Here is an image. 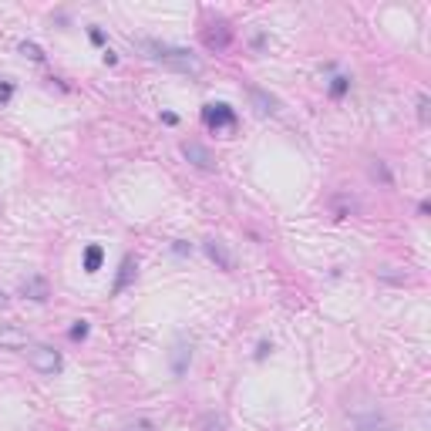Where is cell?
Segmentation results:
<instances>
[{"mask_svg": "<svg viewBox=\"0 0 431 431\" xmlns=\"http://www.w3.org/2000/svg\"><path fill=\"white\" fill-rule=\"evenodd\" d=\"M152 51L155 61H162V64H169V68H179V71H199V61L182 51V48H169V44H145Z\"/></svg>", "mask_w": 431, "mask_h": 431, "instance_id": "6da1fadb", "label": "cell"}, {"mask_svg": "<svg viewBox=\"0 0 431 431\" xmlns=\"http://www.w3.org/2000/svg\"><path fill=\"white\" fill-rule=\"evenodd\" d=\"M203 122H206L212 131H236V112L216 101V105H203Z\"/></svg>", "mask_w": 431, "mask_h": 431, "instance_id": "7a4b0ae2", "label": "cell"}, {"mask_svg": "<svg viewBox=\"0 0 431 431\" xmlns=\"http://www.w3.org/2000/svg\"><path fill=\"white\" fill-rule=\"evenodd\" d=\"M31 367L38 371V374H57L61 371V354H57L54 347H48V344H38V347H31Z\"/></svg>", "mask_w": 431, "mask_h": 431, "instance_id": "3957f363", "label": "cell"}, {"mask_svg": "<svg viewBox=\"0 0 431 431\" xmlns=\"http://www.w3.org/2000/svg\"><path fill=\"white\" fill-rule=\"evenodd\" d=\"M182 155H186L189 162L196 166V169H203V172H212L216 169V159H212V152L206 149V145H199V142H186L182 145Z\"/></svg>", "mask_w": 431, "mask_h": 431, "instance_id": "277c9868", "label": "cell"}, {"mask_svg": "<svg viewBox=\"0 0 431 431\" xmlns=\"http://www.w3.org/2000/svg\"><path fill=\"white\" fill-rule=\"evenodd\" d=\"M203 41H206V48H212V51H226L229 41H233V34H229L226 20H216V24H209V31L203 34Z\"/></svg>", "mask_w": 431, "mask_h": 431, "instance_id": "5b68a950", "label": "cell"}, {"mask_svg": "<svg viewBox=\"0 0 431 431\" xmlns=\"http://www.w3.org/2000/svg\"><path fill=\"white\" fill-rule=\"evenodd\" d=\"M0 347L3 351H20V347H27V334L14 323H7V327H0Z\"/></svg>", "mask_w": 431, "mask_h": 431, "instance_id": "8992f818", "label": "cell"}, {"mask_svg": "<svg viewBox=\"0 0 431 431\" xmlns=\"http://www.w3.org/2000/svg\"><path fill=\"white\" fill-rule=\"evenodd\" d=\"M20 293H24V297H31V300L44 303V300H48V280H44V277H27V280H24V286H20Z\"/></svg>", "mask_w": 431, "mask_h": 431, "instance_id": "52a82bcc", "label": "cell"}, {"mask_svg": "<svg viewBox=\"0 0 431 431\" xmlns=\"http://www.w3.org/2000/svg\"><path fill=\"white\" fill-rule=\"evenodd\" d=\"M135 270H138L135 256H125V260H122V273H118V280H115V293H122V290L129 286L131 277H135Z\"/></svg>", "mask_w": 431, "mask_h": 431, "instance_id": "ba28073f", "label": "cell"}, {"mask_svg": "<svg viewBox=\"0 0 431 431\" xmlns=\"http://www.w3.org/2000/svg\"><path fill=\"white\" fill-rule=\"evenodd\" d=\"M189 357H192V351H189L186 344H175V354H172V374H175V377H182V374H186Z\"/></svg>", "mask_w": 431, "mask_h": 431, "instance_id": "9c48e42d", "label": "cell"}, {"mask_svg": "<svg viewBox=\"0 0 431 431\" xmlns=\"http://www.w3.org/2000/svg\"><path fill=\"white\" fill-rule=\"evenodd\" d=\"M206 253H209V260H216L223 270H233V260H229V253L223 249V243L219 240H209L206 243Z\"/></svg>", "mask_w": 431, "mask_h": 431, "instance_id": "30bf717a", "label": "cell"}, {"mask_svg": "<svg viewBox=\"0 0 431 431\" xmlns=\"http://www.w3.org/2000/svg\"><path fill=\"white\" fill-rule=\"evenodd\" d=\"M101 260H105V249L98 243H92L85 249V270H88V273H98V270H101Z\"/></svg>", "mask_w": 431, "mask_h": 431, "instance_id": "8fae6325", "label": "cell"}, {"mask_svg": "<svg viewBox=\"0 0 431 431\" xmlns=\"http://www.w3.org/2000/svg\"><path fill=\"white\" fill-rule=\"evenodd\" d=\"M253 101H256V105H260V112H277V101H273V98H270V94H263L260 88H253Z\"/></svg>", "mask_w": 431, "mask_h": 431, "instance_id": "7c38bea8", "label": "cell"}, {"mask_svg": "<svg viewBox=\"0 0 431 431\" xmlns=\"http://www.w3.org/2000/svg\"><path fill=\"white\" fill-rule=\"evenodd\" d=\"M20 54H27L31 61H44V51H41L38 44H27V41L20 44Z\"/></svg>", "mask_w": 431, "mask_h": 431, "instance_id": "4fadbf2b", "label": "cell"}, {"mask_svg": "<svg viewBox=\"0 0 431 431\" xmlns=\"http://www.w3.org/2000/svg\"><path fill=\"white\" fill-rule=\"evenodd\" d=\"M347 88H351V78H334V85H330V94H334V98H340V94L347 92Z\"/></svg>", "mask_w": 431, "mask_h": 431, "instance_id": "5bb4252c", "label": "cell"}, {"mask_svg": "<svg viewBox=\"0 0 431 431\" xmlns=\"http://www.w3.org/2000/svg\"><path fill=\"white\" fill-rule=\"evenodd\" d=\"M85 337H88V320H78L71 327V340H85Z\"/></svg>", "mask_w": 431, "mask_h": 431, "instance_id": "9a60e30c", "label": "cell"}, {"mask_svg": "<svg viewBox=\"0 0 431 431\" xmlns=\"http://www.w3.org/2000/svg\"><path fill=\"white\" fill-rule=\"evenodd\" d=\"M14 98V85L10 81H0V105H7Z\"/></svg>", "mask_w": 431, "mask_h": 431, "instance_id": "2e32d148", "label": "cell"}, {"mask_svg": "<svg viewBox=\"0 0 431 431\" xmlns=\"http://www.w3.org/2000/svg\"><path fill=\"white\" fill-rule=\"evenodd\" d=\"M357 431H388V428H384L381 421H374V418H371V421H357Z\"/></svg>", "mask_w": 431, "mask_h": 431, "instance_id": "e0dca14e", "label": "cell"}, {"mask_svg": "<svg viewBox=\"0 0 431 431\" xmlns=\"http://www.w3.org/2000/svg\"><path fill=\"white\" fill-rule=\"evenodd\" d=\"M129 431H155V425L152 421H135V425H129Z\"/></svg>", "mask_w": 431, "mask_h": 431, "instance_id": "ac0fdd59", "label": "cell"}, {"mask_svg": "<svg viewBox=\"0 0 431 431\" xmlns=\"http://www.w3.org/2000/svg\"><path fill=\"white\" fill-rule=\"evenodd\" d=\"M206 431H223V421H219V418L212 421V414H209V418H206Z\"/></svg>", "mask_w": 431, "mask_h": 431, "instance_id": "d6986e66", "label": "cell"}, {"mask_svg": "<svg viewBox=\"0 0 431 431\" xmlns=\"http://www.w3.org/2000/svg\"><path fill=\"white\" fill-rule=\"evenodd\" d=\"M3 307H7V293L0 290V310H3Z\"/></svg>", "mask_w": 431, "mask_h": 431, "instance_id": "ffe728a7", "label": "cell"}]
</instances>
